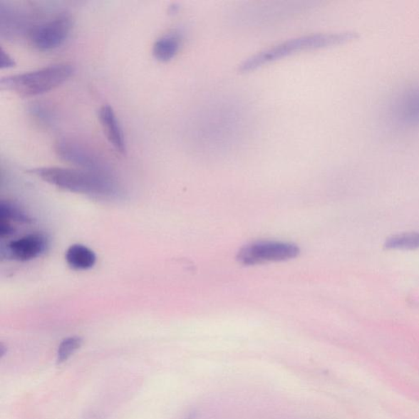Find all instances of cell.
I'll use <instances>...</instances> for the list:
<instances>
[{"instance_id":"obj_1","label":"cell","mask_w":419,"mask_h":419,"mask_svg":"<svg viewBox=\"0 0 419 419\" xmlns=\"http://www.w3.org/2000/svg\"><path fill=\"white\" fill-rule=\"evenodd\" d=\"M207 105L197 128L203 154H227L239 145L244 133L245 113L239 104L234 103L222 101Z\"/></svg>"},{"instance_id":"obj_2","label":"cell","mask_w":419,"mask_h":419,"mask_svg":"<svg viewBox=\"0 0 419 419\" xmlns=\"http://www.w3.org/2000/svg\"><path fill=\"white\" fill-rule=\"evenodd\" d=\"M357 38V33L353 31L318 33L292 38L247 58L240 64L239 71L241 73H248L262 67L263 65L297 53L343 45Z\"/></svg>"},{"instance_id":"obj_3","label":"cell","mask_w":419,"mask_h":419,"mask_svg":"<svg viewBox=\"0 0 419 419\" xmlns=\"http://www.w3.org/2000/svg\"><path fill=\"white\" fill-rule=\"evenodd\" d=\"M30 172L48 184L76 194L98 197H113L118 194L109 173L55 167L32 169Z\"/></svg>"},{"instance_id":"obj_4","label":"cell","mask_w":419,"mask_h":419,"mask_svg":"<svg viewBox=\"0 0 419 419\" xmlns=\"http://www.w3.org/2000/svg\"><path fill=\"white\" fill-rule=\"evenodd\" d=\"M74 73L68 63H56L35 71L4 77L0 81L2 90L12 91L21 97H34L51 91Z\"/></svg>"},{"instance_id":"obj_5","label":"cell","mask_w":419,"mask_h":419,"mask_svg":"<svg viewBox=\"0 0 419 419\" xmlns=\"http://www.w3.org/2000/svg\"><path fill=\"white\" fill-rule=\"evenodd\" d=\"M73 23L71 16L61 14L53 18L32 26L27 32L31 45L41 51L56 48L68 37Z\"/></svg>"},{"instance_id":"obj_6","label":"cell","mask_w":419,"mask_h":419,"mask_svg":"<svg viewBox=\"0 0 419 419\" xmlns=\"http://www.w3.org/2000/svg\"><path fill=\"white\" fill-rule=\"evenodd\" d=\"M296 245L279 242H260L247 245L239 252L238 260L247 266L289 260L299 255Z\"/></svg>"},{"instance_id":"obj_7","label":"cell","mask_w":419,"mask_h":419,"mask_svg":"<svg viewBox=\"0 0 419 419\" xmlns=\"http://www.w3.org/2000/svg\"><path fill=\"white\" fill-rule=\"evenodd\" d=\"M54 150L63 161L73 164L81 170L93 172L109 173L95 153L75 140H60L55 143Z\"/></svg>"},{"instance_id":"obj_8","label":"cell","mask_w":419,"mask_h":419,"mask_svg":"<svg viewBox=\"0 0 419 419\" xmlns=\"http://www.w3.org/2000/svg\"><path fill=\"white\" fill-rule=\"evenodd\" d=\"M390 115L401 128L419 125V86L407 88L396 95L391 103Z\"/></svg>"},{"instance_id":"obj_9","label":"cell","mask_w":419,"mask_h":419,"mask_svg":"<svg viewBox=\"0 0 419 419\" xmlns=\"http://www.w3.org/2000/svg\"><path fill=\"white\" fill-rule=\"evenodd\" d=\"M48 246L46 237L42 234H31L9 242L2 247V258L27 262L41 257Z\"/></svg>"},{"instance_id":"obj_10","label":"cell","mask_w":419,"mask_h":419,"mask_svg":"<svg viewBox=\"0 0 419 419\" xmlns=\"http://www.w3.org/2000/svg\"><path fill=\"white\" fill-rule=\"evenodd\" d=\"M99 121L102 125L105 136L113 146L115 150L120 154L126 152V143L123 130L119 119L113 107L108 104H104L98 111Z\"/></svg>"},{"instance_id":"obj_11","label":"cell","mask_w":419,"mask_h":419,"mask_svg":"<svg viewBox=\"0 0 419 419\" xmlns=\"http://www.w3.org/2000/svg\"><path fill=\"white\" fill-rule=\"evenodd\" d=\"M181 46V37L177 33H168L154 42L152 46L153 57L160 62H169L175 58Z\"/></svg>"},{"instance_id":"obj_12","label":"cell","mask_w":419,"mask_h":419,"mask_svg":"<svg viewBox=\"0 0 419 419\" xmlns=\"http://www.w3.org/2000/svg\"><path fill=\"white\" fill-rule=\"evenodd\" d=\"M97 257L89 247L81 244L71 245L66 253V261L71 268L86 270L95 267Z\"/></svg>"},{"instance_id":"obj_13","label":"cell","mask_w":419,"mask_h":419,"mask_svg":"<svg viewBox=\"0 0 419 419\" xmlns=\"http://www.w3.org/2000/svg\"><path fill=\"white\" fill-rule=\"evenodd\" d=\"M31 222L29 214L12 202L3 201L0 204V224L12 225L13 222L29 224Z\"/></svg>"},{"instance_id":"obj_14","label":"cell","mask_w":419,"mask_h":419,"mask_svg":"<svg viewBox=\"0 0 419 419\" xmlns=\"http://www.w3.org/2000/svg\"><path fill=\"white\" fill-rule=\"evenodd\" d=\"M385 247L388 249H418L419 233H405L391 236L386 241Z\"/></svg>"},{"instance_id":"obj_15","label":"cell","mask_w":419,"mask_h":419,"mask_svg":"<svg viewBox=\"0 0 419 419\" xmlns=\"http://www.w3.org/2000/svg\"><path fill=\"white\" fill-rule=\"evenodd\" d=\"M82 343L83 341L80 337L65 338L58 346V363H62L67 361L80 348Z\"/></svg>"},{"instance_id":"obj_16","label":"cell","mask_w":419,"mask_h":419,"mask_svg":"<svg viewBox=\"0 0 419 419\" xmlns=\"http://www.w3.org/2000/svg\"><path fill=\"white\" fill-rule=\"evenodd\" d=\"M15 64L16 63L13 58L1 48V68H13Z\"/></svg>"}]
</instances>
